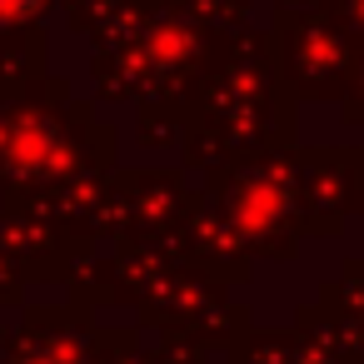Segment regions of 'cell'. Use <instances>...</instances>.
<instances>
[{
  "instance_id": "1",
  "label": "cell",
  "mask_w": 364,
  "mask_h": 364,
  "mask_svg": "<svg viewBox=\"0 0 364 364\" xmlns=\"http://www.w3.org/2000/svg\"><path fill=\"white\" fill-rule=\"evenodd\" d=\"M36 0H0V11H31Z\"/></svg>"
}]
</instances>
